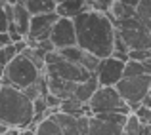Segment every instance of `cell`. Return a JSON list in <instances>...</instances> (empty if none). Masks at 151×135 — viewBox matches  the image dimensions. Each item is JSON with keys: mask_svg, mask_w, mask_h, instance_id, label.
Segmentation results:
<instances>
[{"mask_svg": "<svg viewBox=\"0 0 151 135\" xmlns=\"http://www.w3.org/2000/svg\"><path fill=\"white\" fill-rule=\"evenodd\" d=\"M73 21L77 29V44L82 50L98 55L100 59L113 55L117 29L109 14L98 10H86L81 15H77Z\"/></svg>", "mask_w": 151, "mask_h": 135, "instance_id": "6da1fadb", "label": "cell"}, {"mask_svg": "<svg viewBox=\"0 0 151 135\" xmlns=\"http://www.w3.org/2000/svg\"><path fill=\"white\" fill-rule=\"evenodd\" d=\"M35 118V105L21 88L2 84L0 88V122L8 128L25 129Z\"/></svg>", "mask_w": 151, "mask_h": 135, "instance_id": "7a4b0ae2", "label": "cell"}, {"mask_svg": "<svg viewBox=\"0 0 151 135\" xmlns=\"http://www.w3.org/2000/svg\"><path fill=\"white\" fill-rule=\"evenodd\" d=\"M42 76V70L27 57L25 53H17L6 69L0 74V82L6 86H15V88H27V86L35 84L38 78Z\"/></svg>", "mask_w": 151, "mask_h": 135, "instance_id": "3957f363", "label": "cell"}, {"mask_svg": "<svg viewBox=\"0 0 151 135\" xmlns=\"http://www.w3.org/2000/svg\"><path fill=\"white\" fill-rule=\"evenodd\" d=\"M117 34L124 40L128 50H151V29L140 17H132L115 21Z\"/></svg>", "mask_w": 151, "mask_h": 135, "instance_id": "277c9868", "label": "cell"}, {"mask_svg": "<svg viewBox=\"0 0 151 135\" xmlns=\"http://www.w3.org/2000/svg\"><path fill=\"white\" fill-rule=\"evenodd\" d=\"M121 97L130 105L132 112L144 103V99L149 95L151 88V74H138V76H122L115 84Z\"/></svg>", "mask_w": 151, "mask_h": 135, "instance_id": "5b68a950", "label": "cell"}, {"mask_svg": "<svg viewBox=\"0 0 151 135\" xmlns=\"http://www.w3.org/2000/svg\"><path fill=\"white\" fill-rule=\"evenodd\" d=\"M92 114L98 112H124L130 114L132 109L130 105L121 97V93L117 91L115 86H100L96 90V93L92 95V99L88 101Z\"/></svg>", "mask_w": 151, "mask_h": 135, "instance_id": "8992f818", "label": "cell"}, {"mask_svg": "<svg viewBox=\"0 0 151 135\" xmlns=\"http://www.w3.org/2000/svg\"><path fill=\"white\" fill-rule=\"evenodd\" d=\"M128 114L124 112H98L90 116L88 135H121Z\"/></svg>", "mask_w": 151, "mask_h": 135, "instance_id": "52a82bcc", "label": "cell"}, {"mask_svg": "<svg viewBox=\"0 0 151 135\" xmlns=\"http://www.w3.org/2000/svg\"><path fill=\"white\" fill-rule=\"evenodd\" d=\"M59 19L58 11H42V14H35L31 17V27H29V34H27V40L31 42H40L50 38V33L54 29L55 21Z\"/></svg>", "mask_w": 151, "mask_h": 135, "instance_id": "ba28073f", "label": "cell"}, {"mask_svg": "<svg viewBox=\"0 0 151 135\" xmlns=\"http://www.w3.org/2000/svg\"><path fill=\"white\" fill-rule=\"evenodd\" d=\"M50 42L55 50H63L69 46H77V29L71 17H59L50 33Z\"/></svg>", "mask_w": 151, "mask_h": 135, "instance_id": "9c48e42d", "label": "cell"}, {"mask_svg": "<svg viewBox=\"0 0 151 135\" xmlns=\"http://www.w3.org/2000/svg\"><path fill=\"white\" fill-rule=\"evenodd\" d=\"M124 63L122 59L109 55V57H103L98 65L96 76L100 80V86H115L124 74Z\"/></svg>", "mask_w": 151, "mask_h": 135, "instance_id": "30bf717a", "label": "cell"}, {"mask_svg": "<svg viewBox=\"0 0 151 135\" xmlns=\"http://www.w3.org/2000/svg\"><path fill=\"white\" fill-rule=\"evenodd\" d=\"M44 78H46V86H48V91L61 99H67L75 93V88H77L78 82H71V80H65V78H59V76H52V74H46L44 72Z\"/></svg>", "mask_w": 151, "mask_h": 135, "instance_id": "8fae6325", "label": "cell"}, {"mask_svg": "<svg viewBox=\"0 0 151 135\" xmlns=\"http://www.w3.org/2000/svg\"><path fill=\"white\" fill-rule=\"evenodd\" d=\"M31 17H33V14L27 10V6H25L23 2H17V4H14V6H12V19H10V21L15 23L17 31H19V33H21L25 38H27V34H29Z\"/></svg>", "mask_w": 151, "mask_h": 135, "instance_id": "7c38bea8", "label": "cell"}, {"mask_svg": "<svg viewBox=\"0 0 151 135\" xmlns=\"http://www.w3.org/2000/svg\"><path fill=\"white\" fill-rule=\"evenodd\" d=\"M52 116L61 126L63 135H81V116L67 114V112H61V110H55Z\"/></svg>", "mask_w": 151, "mask_h": 135, "instance_id": "4fadbf2b", "label": "cell"}, {"mask_svg": "<svg viewBox=\"0 0 151 135\" xmlns=\"http://www.w3.org/2000/svg\"><path fill=\"white\" fill-rule=\"evenodd\" d=\"M86 10H88L86 0H63L55 6V11L59 17H71V19H75Z\"/></svg>", "mask_w": 151, "mask_h": 135, "instance_id": "5bb4252c", "label": "cell"}, {"mask_svg": "<svg viewBox=\"0 0 151 135\" xmlns=\"http://www.w3.org/2000/svg\"><path fill=\"white\" fill-rule=\"evenodd\" d=\"M100 88V80H98V76H96V72L92 74V76L88 78V80H84V82H78L77 84V88H75V97L77 99H81L82 103H88L90 99H92V95L96 93V90Z\"/></svg>", "mask_w": 151, "mask_h": 135, "instance_id": "9a60e30c", "label": "cell"}, {"mask_svg": "<svg viewBox=\"0 0 151 135\" xmlns=\"http://www.w3.org/2000/svg\"><path fill=\"white\" fill-rule=\"evenodd\" d=\"M107 14H109V17L113 19V23H115V21H121V19H126V17L136 15V8L130 6V4L121 2V0H115V2L111 4V8H109Z\"/></svg>", "mask_w": 151, "mask_h": 135, "instance_id": "2e32d148", "label": "cell"}, {"mask_svg": "<svg viewBox=\"0 0 151 135\" xmlns=\"http://www.w3.org/2000/svg\"><path fill=\"white\" fill-rule=\"evenodd\" d=\"M35 131H37V135H63L61 126L58 124V120H55L52 114L46 116V118H42V120L35 126Z\"/></svg>", "mask_w": 151, "mask_h": 135, "instance_id": "e0dca14e", "label": "cell"}, {"mask_svg": "<svg viewBox=\"0 0 151 135\" xmlns=\"http://www.w3.org/2000/svg\"><path fill=\"white\" fill-rule=\"evenodd\" d=\"M138 74H151V67L145 61L130 59L124 63V74L122 76H138Z\"/></svg>", "mask_w": 151, "mask_h": 135, "instance_id": "ac0fdd59", "label": "cell"}, {"mask_svg": "<svg viewBox=\"0 0 151 135\" xmlns=\"http://www.w3.org/2000/svg\"><path fill=\"white\" fill-rule=\"evenodd\" d=\"M19 2L25 4L27 10H29L33 15L35 14H42V11H54L55 6H58L54 0H19Z\"/></svg>", "mask_w": 151, "mask_h": 135, "instance_id": "d6986e66", "label": "cell"}, {"mask_svg": "<svg viewBox=\"0 0 151 135\" xmlns=\"http://www.w3.org/2000/svg\"><path fill=\"white\" fill-rule=\"evenodd\" d=\"M142 120L138 118V114L136 112H130L128 114V118H126V122H124V128H122V131H124L126 135H140L142 133Z\"/></svg>", "mask_w": 151, "mask_h": 135, "instance_id": "ffe728a7", "label": "cell"}, {"mask_svg": "<svg viewBox=\"0 0 151 135\" xmlns=\"http://www.w3.org/2000/svg\"><path fill=\"white\" fill-rule=\"evenodd\" d=\"M59 53L63 55V57L67 59V61H71V63H78L81 65V61H82V55H84V50H82L81 46H69V48H63V50H58Z\"/></svg>", "mask_w": 151, "mask_h": 135, "instance_id": "44dd1931", "label": "cell"}, {"mask_svg": "<svg viewBox=\"0 0 151 135\" xmlns=\"http://www.w3.org/2000/svg\"><path fill=\"white\" fill-rule=\"evenodd\" d=\"M136 17H140L151 29V0H140L136 4Z\"/></svg>", "mask_w": 151, "mask_h": 135, "instance_id": "7402d4cb", "label": "cell"}, {"mask_svg": "<svg viewBox=\"0 0 151 135\" xmlns=\"http://www.w3.org/2000/svg\"><path fill=\"white\" fill-rule=\"evenodd\" d=\"M15 55H17L15 44H8V46H2V48H0V74H2V70L6 69V65L15 57Z\"/></svg>", "mask_w": 151, "mask_h": 135, "instance_id": "603a6c76", "label": "cell"}, {"mask_svg": "<svg viewBox=\"0 0 151 135\" xmlns=\"http://www.w3.org/2000/svg\"><path fill=\"white\" fill-rule=\"evenodd\" d=\"M115 0H86V4H88V10H98V11H109L111 4H113Z\"/></svg>", "mask_w": 151, "mask_h": 135, "instance_id": "cb8c5ba5", "label": "cell"}, {"mask_svg": "<svg viewBox=\"0 0 151 135\" xmlns=\"http://www.w3.org/2000/svg\"><path fill=\"white\" fill-rule=\"evenodd\" d=\"M12 4H6V6L0 4V33H6L8 25H10V15H8V8Z\"/></svg>", "mask_w": 151, "mask_h": 135, "instance_id": "d4e9b609", "label": "cell"}, {"mask_svg": "<svg viewBox=\"0 0 151 135\" xmlns=\"http://www.w3.org/2000/svg\"><path fill=\"white\" fill-rule=\"evenodd\" d=\"M134 112L138 114V118L142 120V124H147V122H151V107H147V105H144V103H142V105L138 107Z\"/></svg>", "mask_w": 151, "mask_h": 135, "instance_id": "484cf974", "label": "cell"}, {"mask_svg": "<svg viewBox=\"0 0 151 135\" xmlns=\"http://www.w3.org/2000/svg\"><path fill=\"white\" fill-rule=\"evenodd\" d=\"M8 44H14L12 38H10V34H8V31H6V33H0V48L8 46Z\"/></svg>", "mask_w": 151, "mask_h": 135, "instance_id": "4316f807", "label": "cell"}, {"mask_svg": "<svg viewBox=\"0 0 151 135\" xmlns=\"http://www.w3.org/2000/svg\"><path fill=\"white\" fill-rule=\"evenodd\" d=\"M140 135H151V122H147V124L142 126V133Z\"/></svg>", "mask_w": 151, "mask_h": 135, "instance_id": "83f0119b", "label": "cell"}, {"mask_svg": "<svg viewBox=\"0 0 151 135\" xmlns=\"http://www.w3.org/2000/svg\"><path fill=\"white\" fill-rule=\"evenodd\" d=\"M21 133V129H17V128H10L8 131H4V133H0V135H19Z\"/></svg>", "mask_w": 151, "mask_h": 135, "instance_id": "f1b7e54d", "label": "cell"}, {"mask_svg": "<svg viewBox=\"0 0 151 135\" xmlns=\"http://www.w3.org/2000/svg\"><path fill=\"white\" fill-rule=\"evenodd\" d=\"M19 135H37V131L31 129V128H25V129H21V133H19Z\"/></svg>", "mask_w": 151, "mask_h": 135, "instance_id": "f546056e", "label": "cell"}, {"mask_svg": "<svg viewBox=\"0 0 151 135\" xmlns=\"http://www.w3.org/2000/svg\"><path fill=\"white\" fill-rule=\"evenodd\" d=\"M121 2H124V4H130V6H134V8H136V4L140 2V0H121Z\"/></svg>", "mask_w": 151, "mask_h": 135, "instance_id": "4dcf8cb0", "label": "cell"}, {"mask_svg": "<svg viewBox=\"0 0 151 135\" xmlns=\"http://www.w3.org/2000/svg\"><path fill=\"white\" fill-rule=\"evenodd\" d=\"M8 2H10V4H17L19 0H8Z\"/></svg>", "mask_w": 151, "mask_h": 135, "instance_id": "1f68e13d", "label": "cell"}, {"mask_svg": "<svg viewBox=\"0 0 151 135\" xmlns=\"http://www.w3.org/2000/svg\"><path fill=\"white\" fill-rule=\"evenodd\" d=\"M54 2H55V4H59V2H63V0H54Z\"/></svg>", "mask_w": 151, "mask_h": 135, "instance_id": "d6a6232c", "label": "cell"}, {"mask_svg": "<svg viewBox=\"0 0 151 135\" xmlns=\"http://www.w3.org/2000/svg\"><path fill=\"white\" fill-rule=\"evenodd\" d=\"M149 95H151V88H149Z\"/></svg>", "mask_w": 151, "mask_h": 135, "instance_id": "836d02e7", "label": "cell"}, {"mask_svg": "<svg viewBox=\"0 0 151 135\" xmlns=\"http://www.w3.org/2000/svg\"><path fill=\"white\" fill-rule=\"evenodd\" d=\"M0 88H2V82H0Z\"/></svg>", "mask_w": 151, "mask_h": 135, "instance_id": "e575fe53", "label": "cell"}]
</instances>
